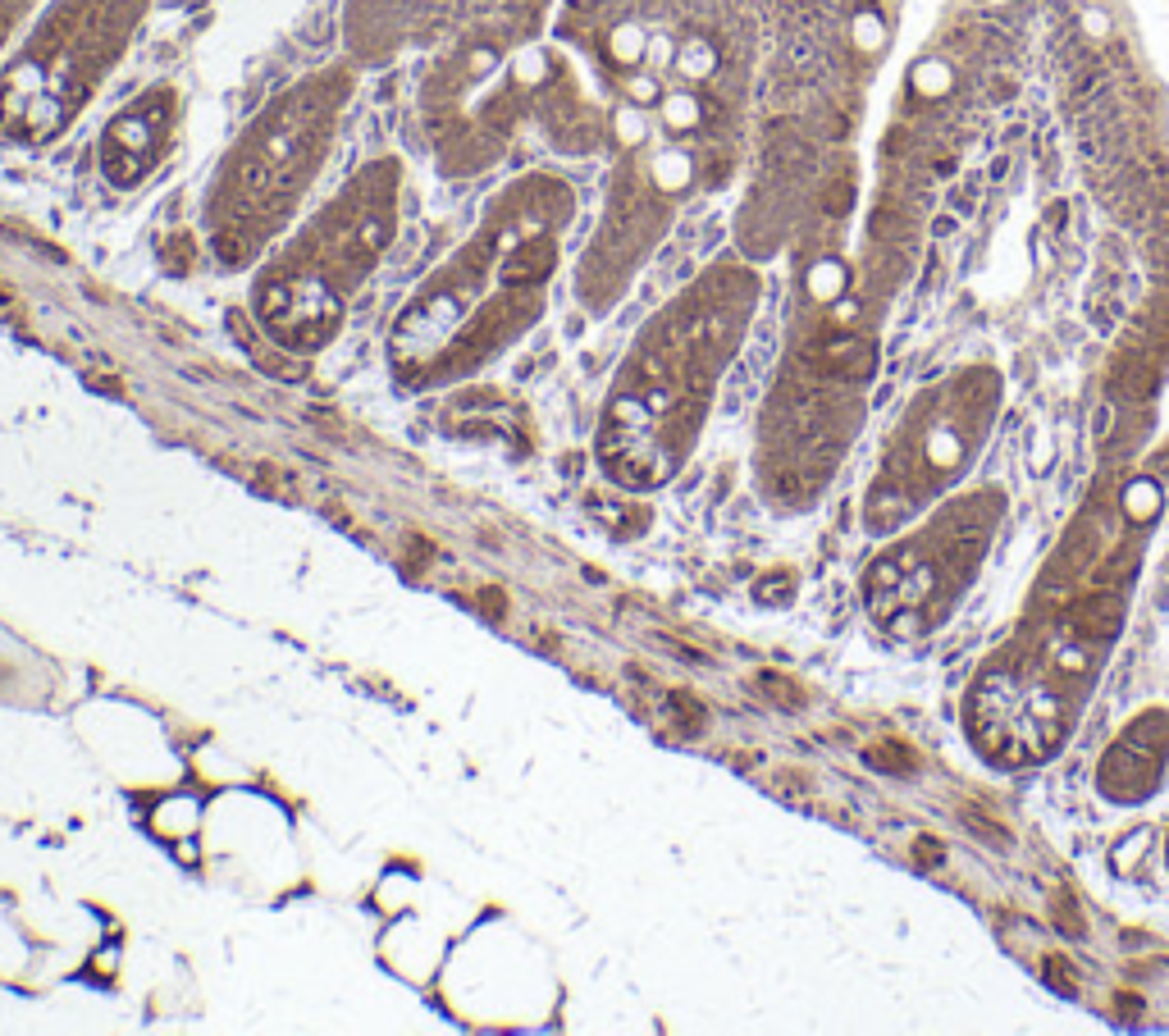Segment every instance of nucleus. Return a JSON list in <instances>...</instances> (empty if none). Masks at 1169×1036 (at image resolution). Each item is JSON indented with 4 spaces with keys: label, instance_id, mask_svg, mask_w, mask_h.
<instances>
[{
    "label": "nucleus",
    "instance_id": "obj_1",
    "mask_svg": "<svg viewBox=\"0 0 1169 1036\" xmlns=\"http://www.w3.org/2000/svg\"><path fill=\"white\" fill-rule=\"evenodd\" d=\"M562 219H571V188L558 178H521L507 188L475 242L411 301L397 338L416 343V352H434L448 348L452 334L493 338L499 329L530 320L553 270Z\"/></svg>",
    "mask_w": 1169,
    "mask_h": 1036
},
{
    "label": "nucleus",
    "instance_id": "obj_2",
    "mask_svg": "<svg viewBox=\"0 0 1169 1036\" xmlns=\"http://www.w3.org/2000/svg\"><path fill=\"white\" fill-rule=\"evenodd\" d=\"M397 224V164L375 160L311 219V229L274 256L256 284V311L270 334L320 343L334 334L343 301L375 270Z\"/></svg>",
    "mask_w": 1169,
    "mask_h": 1036
},
{
    "label": "nucleus",
    "instance_id": "obj_3",
    "mask_svg": "<svg viewBox=\"0 0 1169 1036\" xmlns=\"http://www.w3.org/2000/svg\"><path fill=\"white\" fill-rule=\"evenodd\" d=\"M348 82L307 78L260 115L219 170L211 201V238L225 260H247L288 219L307 178L329 151Z\"/></svg>",
    "mask_w": 1169,
    "mask_h": 1036
},
{
    "label": "nucleus",
    "instance_id": "obj_4",
    "mask_svg": "<svg viewBox=\"0 0 1169 1036\" xmlns=\"http://www.w3.org/2000/svg\"><path fill=\"white\" fill-rule=\"evenodd\" d=\"M142 14L147 0H55L0 74V123L27 142L55 137L101 87Z\"/></svg>",
    "mask_w": 1169,
    "mask_h": 1036
},
{
    "label": "nucleus",
    "instance_id": "obj_5",
    "mask_svg": "<svg viewBox=\"0 0 1169 1036\" xmlns=\"http://www.w3.org/2000/svg\"><path fill=\"white\" fill-rule=\"evenodd\" d=\"M170 105H174V96L164 87H156V92H147L133 110H123V115L105 129L101 170L115 188H133L137 178L160 160L164 133H170Z\"/></svg>",
    "mask_w": 1169,
    "mask_h": 1036
},
{
    "label": "nucleus",
    "instance_id": "obj_6",
    "mask_svg": "<svg viewBox=\"0 0 1169 1036\" xmlns=\"http://www.w3.org/2000/svg\"><path fill=\"white\" fill-rule=\"evenodd\" d=\"M1169 758V717L1165 712H1147L1137 726H1129L1115 740V749L1106 754L1102 763V790L1119 804H1137L1161 785Z\"/></svg>",
    "mask_w": 1169,
    "mask_h": 1036
},
{
    "label": "nucleus",
    "instance_id": "obj_7",
    "mask_svg": "<svg viewBox=\"0 0 1169 1036\" xmlns=\"http://www.w3.org/2000/svg\"><path fill=\"white\" fill-rule=\"evenodd\" d=\"M869 767L877 771H914V749L900 740H882L869 749Z\"/></svg>",
    "mask_w": 1169,
    "mask_h": 1036
},
{
    "label": "nucleus",
    "instance_id": "obj_8",
    "mask_svg": "<svg viewBox=\"0 0 1169 1036\" xmlns=\"http://www.w3.org/2000/svg\"><path fill=\"white\" fill-rule=\"evenodd\" d=\"M1124 503H1129V516L1151 521V516L1161 512V489L1151 485V480H1137V485L1124 489Z\"/></svg>",
    "mask_w": 1169,
    "mask_h": 1036
},
{
    "label": "nucleus",
    "instance_id": "obj_9",
    "mask_svg": "<svg viewBox=\"0 0 1169 1036\" xmlns=\"http://www.w3.org/2000/svg\"><path fill=\"white\" fill-rule=\"evenodd\" d=\"M759 685H763V695H767V699H777V703H781V708H804V689H795V681H786V676L763 671V676H759Z\"/></svg>",
    "mask_w": 1169,
    "mask_h": 1036
},
{
    "label": "nucleus",
    "instance_id": "obj_10",
    "mask_svg": "<svg viewBox=\"0 0 1169 1036\" xmlns=\"http://www.w3.org/2000/svg\"><path fill=\"white\" fill-rule=\"evenodd\" d=\"M667 703H671V712L681 717L685 730H699V726H704V703H699V699H690V695H681V689H677V695H671Z\"/></svg>",
    "mask_w": 1169,
    "mask_h": 1036
},
{
    "label": "nucleus",
    "instance_id": "obj_11",
    "mask_svg": "<svg viewBox=\"0 0 1169 1036\" xmlns=\"http://www.w3.org/2000/svg\"><path fill=\"white\" fill-rule=\"evenodd\" d=\"M1055 922H1060L1069 936H1083V918H1078V904H1074V895H1069V891L1055 895Z\"/></svg>",
    "mask_w": 1169,
    "mask_h": 1036
},
{
    "label": "nucleus",
    "instance_id": "obj_12",
    "mask_svg": "<svg viewBox=\"0 0 1169 1036\" xmlns=\"http://www.w3.org/2000/svg\"><path fill=\"white\" fill-rule=\"evenodd\" d=\"M941 859H946L941 840H932V836H918V840H914V867L932 873V867H941Z\"/></svg>",
    "mask_w": 1169,
    "mask_h": 1036
},
{
    "label": "nucleus",
    "instance_id": "obj_13",
    "mask_svg": "<svg viewBox=\"0 0 1169 1036\" xmlns=\"http://www.w3.org/2000/svg\"><path fill=\"white\" fill-rule=\"evenodd\" d=\"M1041 969H1047V982H1051L1055 991H1060V996H1078L1074 973H1069V963H1065V959H1047Z\"/></svg>",
    "mask_w": 1169,
    "mask_h": 1036
},
{
    "label": "nucleus",
    "instance_id": "obj_14",
    "mask_svg": "<svg viewBox=\"0 0 1169 1036\" xmlns=\"http://www.w3.org/2000/svg\"><path fill=\"white\" fill-rule=\"evenodd\" d=\"M1147 840H1151L1147 832H1137L1133 840H1124V845L1115 849V867H1119V873H1129V863H1137V859H1143V849H1147Z\"/></svg>",
    "mask_w": 1169,
    "mask_h": 1036
},
{
    "label": "nucleus",
    "instance_id": "obj_15",
    "mask_svg": "<svg viewBox=\"0 0 1169 1036\" xmlns=\"http://www.w3.org/2000/svg\"><path fill=\"white\" fill-rule=\"evenodd\" d=\"M791 589H795V585H791V575H777V580H763V585L754 589V593H759V603H786V599H791Z\"/></svg>",
    "mask_w": 1169,
    "mask_h": 1036
},
{
    "label": "nucleus",
    "instance_id": "obj_16",
    "mask_svg": "<svg viewBox=\"0 0 1169 1036\" xmlns=\"http://www.w3.org/2000/svg\"><path fill=\"white\" fill-rule=\"evenodd\" d=\"M27 5H33V0H0V41H5V33L14 27V19H19Z\"/></svg>",
    "mask_w": 1169,
    "mask_h": 1036
},
{
    "label": "nucleus",
    "instance_id": "obj_17",
    "mask_svg": "<svg viewBox=\"0 0 1169 1036\" xmlns=\"http://www.w3.org/2000/svg\"><path fill=\"white\" fill-rule=\"evenodd\" d=\"M814 288H818V297H832V293H836V288H841V274H836V270H822V274H818V284H814Z\"/></svg>",
    "mask_w": 1169,
    "mask_h": 1036
},
{
    "label": "nucleus",
    "instance_id": "obj_18",
    "mask_svg": "<svg viewBox=\"0 0 1169 1036\" xmlns=\"http://www.w3.org/2000/svg\"><path fill=\"white\" fill-rule=\"evenodd\" d=\"M480 603H485V607H493V617H503V607H507L503 589H480Z\"/></svg>",
    "mask_w": 1169,
    "mask_h": 1036
},
{
    "label": "nucleus",
    "instance_id": "obj_19",
    "mask_svg": "<svg viewBox=\"0 0 1169 1036\" xmlns=\"http://www.w3.org/2000/svg\"><path fill=\"white\" fill-rule=\"evenodd\" d=\"M1165 859H1169V849H1165Z\"/></svg>",
    "mask_w": 1169,
    "mask_h": 1036
}]
</instances>
